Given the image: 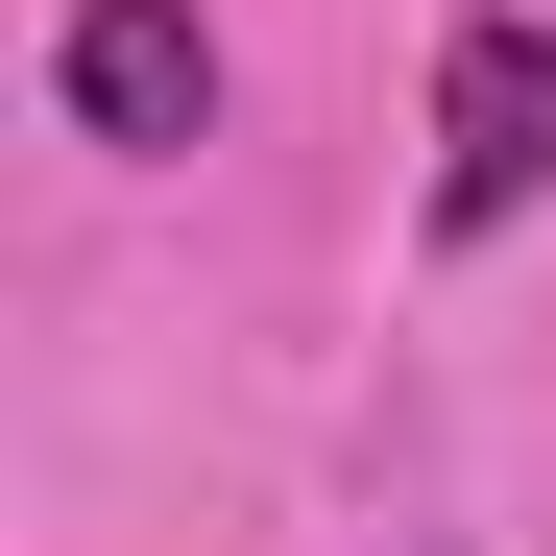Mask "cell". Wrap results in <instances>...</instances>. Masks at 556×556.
<instances>
[{
	"label": "cell",
	"mask_w": 556,
	"mask_h": 556,
	"mask_svg": "<svg viewBox=\"0 0 556 556\" xmlns=\"http://www.w3.org/2000/svg\"><path fill=\"white\" fill-rule=\"evenodd\" d=\"M49 98H73V146L169 169L218 122V25H194V0H73V25H49Z\"/></svg>",
	"instance_id": "7a4b0ae2"
},
{
	"label": "cell",
	"mask_w": 556,
	"mask_h": 556,
	"mask_svg": "<svg viewBox=\"0 0 556 556\" xmlns=\"http://www.w3.org/2000/svg\"><path fill=\"white\" fill-rule=\"evenodd\" d=\"M532 194H556V25L484 0V25L435 49V242H508Z\"/></svg>",
	"instance_id": "6da1fadb"
}]
</instances>
